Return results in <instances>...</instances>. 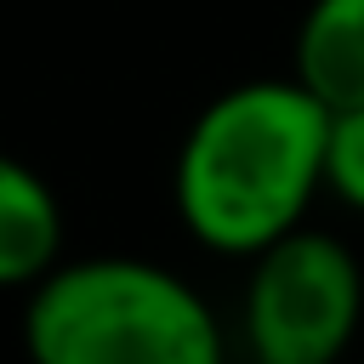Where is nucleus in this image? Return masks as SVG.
I'll return each mask as SVG.
<instances>
[{
    "label": "nucleus",
    "mask_w": 364,
    "mask_h": 364,
    "mask_svg": "<svg viewBox=\"0 0 364 364\" xmlns=\"http://www.w3.org/2000/svg\"><path fill=\"white\" fill-rule=\"evenodd\" d=\"M324 154L330 108L296 74L239 80L188 119L171 159V210L199 250L250 262L307 228Z\"/></svg>",
    "instance_id": "1"
},
{
    "label": "nucleus",
    "mask_w": 364,
    "mask_h": 364,
    "mask_svg": "<svg viewBox=\"0 0 364 364\" xmlns=\"http://www.w3.org/2000/svg\"><path fill=\"white\" fill-rule=\"evenodd\" d=\"M28 364H233L228 330L193 279L154 256H63L23 290Z\"/></svg>",
    "instance_id": "2"
},
{
    "label": "nucleus",
    "mask_w": 364,
    "mask_h": 364,
    "mask_svg": "<svg viewBox=\"0 0 364 364\" xmlns=\"http://www.w3.org/2000/svg\"><path fill=\"white\" fill-rule=\"evenodd\" d=\"M364 324V267L330 228H296L245 262L239 341L250 364H341Z\"/></svg>",
    "instance_id": "3"
},
{
    "label": "nucleus",
    "mask_w": 364,
    "mask_h": 364,
    "mask_svg": "<svg viewBox=\"0 0 364 364\" xmlns=\"http://www.w3.org/2000/svg\"><path fill=\"white\" fill-rule=\"evenodd\" d=\"M68 256V210L57 188L0 148V290H34Z\"/></svg>",
    "instance_id": "4"
},
{
    "label": "nucleus",
    "mask_w": 364,
    "mask_h": 364,
    "mask_svg": "<svg viewBox=\"0 0 364 364\" xmlns=\"http://www.w3.org/2000/svg\"><path fill=\"white\" fill-rule=\"evenodd\" d=\"M290 74L330 114L364 108V0H307L290 40Z\"/></svg>",
    "instance_id": "5"
},
{
    "label": "nucleus",
    "mask_w": 364,
    "mask_h": 364,
    "mask_svg": "<svg viewBox=\"0 0 364 364\" xmlns=\"http://www.w3.org/2000/svg\"><path fill=\"white\" fill-rule=\"evenodd\" d=\"M324 193L364 216V108L330 114V154H324Z\"/></svg>",
    "instance_id": "6"
},
{
    "label": "nucleus",
    "mask_w": 364,
    "mask_h": 364,
    "mask_svg": "<svg viewBox=\"0 0 364 364\" xmlns=\"http://www.w3.org/2000/svg\"><path fill=\"white\" fill-rule=\"evenodd\" d=\"M245 364H250V358H245Z\"/></svg>",
    "instance_id": "7"
}]
</instances>
